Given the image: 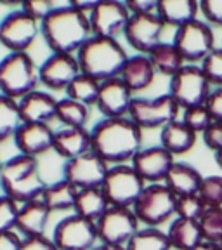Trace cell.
<instances>
[{
  "instance_id": "cell-1",
  "label": "cell",
  "mask_w": 222,
  "mask_h": 250,
  "mask_svg": "<svg viewBox=\"0 0 222 250\" xmlns=\"http://www.w3.org/2000/svg\"><path fill=\"white\" fill-rule=\"evenodd\" d=\"M142 132L144 130L129 117L102 118L90 130V149L109 167L127 165L142 149Z\"/></svg>"
},
{
  "instance_id": "cell-2",
  "label": "cell",
  "mask_w": 222,
  "mask_h": 250,
  "mask_svg": "<svg viewBox=\"0 0 222 250\" xmlns=\"http://www.w3.org/2000/svg\"><path fill=\"white\" fill-rule=\"evenodd\" d=\"M40 35L52 54L77 56L92 37L89 16L75 11L70 4L56 7L40 23Z\"/></svg>"
},
{
  "instance_id": "cell-3",
  "label": "cell",
  "mask_w": 222,
  "mask_h": 250,
  "mask_svg": "<svg viewBox=\"0 0 222 250\" xmlns=\"http://www.w3.org/2000/svg\"><path fill=\"white\" fill-rule=\"evenodd\" d=\"M47 181L40 174L39 158L28 155L11 156L2 162L0 167V188L5 196L16 203H24L40 200L47 188Z\"/></svg>"
},
{
  "instance_id": "cell-4",
  "label": "cell",
  "mask_w": 222,
  "mask_h": 250,
  "mask_svg": "<svg viewBox=\"0 0 222 250\" xmlns=\"http://www.w3.org/2000/svg\"><path fill=\"white\" fill-rule=\"evenodd\" d=\"M127 59L129 56L118 40L94 35L77 52L80 71L99 82L120 77Z\"/></svg>"
},
{
  "instance_id": "cell-5",
  "label": "cell",
  "mask_w": 222,
  "mask_h": 250,
  "mask_svg": "<svg viewBox=\"0 0 222 250\" xmlns=\"http://www.w3.org/2000/svg\"><path fill=\"white\" fill-rule=\"evenodd\" d=\"M39 85V66L28 52H9L0 61V94L20 101Z\"/></svg>"
},
{
  "instance_id": "cell-6",
  "label": "cell",
  "mask_w": 222,
  "mask_h": 250,
  "mask_svg": "<svg viewBox=\"0 0 222 250\" xmlns=\"http://www.w3.org/2000/svg\"><path fill=\"white\" fill-rule=\"evenodd\" d=\"M176 208L177 196L163 183H156L146 184L132 210L144 228H160L176 215Z\"/></svg>"
},
{
  "instance_id": "cell-7",
  "label": "cell",
  "mask_w": 222,
  "mask_h": 250,
  "mask_svg": "<svg viewBox=\"0 0 222 250\" xmlns=\"http://www.w3.org/2000/svg\"><path fill=\"white\" fill-rule=\"evenodd\" d=\"M210 82L205 77L202 66L184 64L174 77H170L168 94L179 104L181 109H189L195 106H203L210 96Z\"/></svg>"
},
{
  "instance_id": "cell-8",
  "label": "cell",
  "mask_w": 222,
  "mask_h": 250,
  "mask_svg": "<svg viewBox=\"0 0 222 250\" xmlns=\"http://www.w3.org/2000/svg\"><path fill=\"white\" fill-rule=\"evenodd\" d=\"M146 183L134 170L132 165H113L109 167L108 176L102 183L101 189L104 191L111 207L132 208L144 191Z\"/></svg>"
},
{
  "instance_id": "cell-9",
  "label": "cell",
  "mask_w": 222,
  "mask_h": 250,
  "mask_svg": "<svg viewBox=\"0 0 222 250\" xmlns=\"http://www.w3.org/2000/svg\"><path fill=\"white\" fill-rule=\"evenodd\" d=\"M179 111V104L174 101L170 94H163L153 99L134 98L129 118L136 122L142 130H161L165 125L177 120Z\"/></svg>"
},
{
  "instance_id": "cell-10",
  "label": "cell",
  "mask_w": 222,
  "mask_h": 250,
  "mask_svg": "<svg viewBox=\"0 0 222 250\" xmlns=\"http://www.w3.org/2000/svg\"><path fill=\"white\" fill-rule=\"evenodd\" d=\"M172 43L177 47L186 64H196L202 62L215 49L214 30L205 21L195 20L177 28Z\"/></svg>"
},
{
  "instance_id": "cell-11",
  "label": "cell",
  "mask_w": 222,
  "mask_h": 250,
  "mask_svg": "<svg viewBox=\"0 0 222 250\" xmlns=\"http://www.w3.org/2000/svg\"><path fill=\"white\" fill-rule=\"evenodd\" d=\"M52 242L58 250H92L99 242L98 228L94 221L71 214L56 224Z\"/></svg>"
},
{
  "instance_id": "cell-12",
  "label": "cell",
  "mask_w": 222,
  "mask_h": 250,
  "mask_svg": "<svg viewBox=\"0 0 222 250\" xmlns=\"http://www.w3.org/2000/svg\"><path fill=\"white\" fill-rule=\"evenodd\" d=\"M40 35V23L23 9L12 11L0 21V45L9 52H28Z\"/></svg>"
},
{
  "instance_id": "cell-13",
  "label": "cell",
  "mask_w": 222,
  "mask_h": 250,
  "mask_svg": "<svg viewBox=\"0 0 222 250\" xmlns=\"http://www.w3.org/2000/svg\"><path fill=\"white\" fill-rule=\"evenodd\" d=\"M139 219L132 208L109 207L101 219L96 223L99 242L106 245L127 247L132 236L141 229Z\"/></svg>"
},
{
  "instance_id": "cell-14",
  "label": "cell",
  "mask_w": 222,
  "mask_h": 250,
  "mask_svg": "<svg viewBox=\"0 0 222 250\" xmlns=\"http://www.w3.org/2000/svg\"><path fill=\"white\" fill-rule=\"evenodd\" d=\"M130 18L132 14L125 2L99 0L98 7L89 16L92 35L118 40V37L125 33V28L129 24Z\"/></svg>"
},
{
  "instance_id": "cell-15",
  "label": "cell",
  "mask_w": 222,
  "mask_h": 250,
  "mask_svg": "<svg viewBox=\"0 0 222 250\" xmlns=\"http://www.w3.org/2000/svg\"><path fill=\"white\" fill-rule=\"evenodd\" d=\"M109 165L92 149L83 155L68 160L62 167V179L73 184L77 189L101 188L108 176Z\"/></svg>"
},
{
  "instance_id": "cell-16",
  "label": "cell",
  "mask_w": 222,
  "mask_h": 250,
  "mask_svg": "<svg viewBox=\"0 0 222 250\" xmlns=\"http://www.w3.org/2000/svg\"><path fill=\"white\" fill-rule=\"evenodd\" d=\"M165 28L167 26L158 14H139L130 18L123 37L137 54L148 56L155 47L163 42L161 37Z\"/></svg>"
},
{
  "instance_id": "cell-17",
  "label": "cell",
  "mask_w": 222,
  "mask_h": 250,
  "mask_svg": "<svg viewBox=\"0 0 222 250\" xmlns=\"http://www.w3.org/2000/svg\"><path fill=\"white\" fill-rule=\"evenodd\" d=\"M82 73L77 56L71 54H51L39 66L40 85H45L49 90H64L71 85L75 78Z\"/></svg>"
},
{
  "instance_id": "cell-18",
  "label": "cell",
  "mask_w": 222,
  "mask_h": 250,
  "mask_svg": "<svg viewBox=\"0 0 222 250\" xmlns=\"http://www.w3.org/2000/svg\"><path fill=\"white\" fill-rule=\"evenodd\" d=\"M174 164H176L174 155H170L160 145L142 148L132 160L134 170L139 174L141 179L144 181L146 184L163 183Z\"/></svg>"
},
{
  "instance_id": "cell-19",
  "label": "cell",
  "mask_w": 222,
  "mask_h": 250,
  "mask_svg": "<svg viewBox=\"0 0 222 250\" xmlns=\"http://www.w3.org/2000/svg\"><path fill=\"white\" fill-rule=\"evenodd\" d=\"M134 101V92L125 85L120 77L101 82L98 109L102 118H123L129 117L130 106Z\"/></svg>"
},
{
  "instance_id": "cell-20",
  "label": "cell",
  "mask_w": 222,
  "mask_h": 250,
  "mask_svg": "<svg viewBox=\"0 0 222 250\" xmlns=\"http://www.w3.org/2000/svg\"><path fill=\"white\" fill-rule=\"evenodd\" d=\"M54 136L56 130L49 124H21L14 134V145L21 155L39 158L52 149Z\"/></svg>"
},
{
  "instance_id": "cell-21",
  "label": "cell",
  "mask_w": 222,
  "mask_h": 250,
  "mask_svg": "<svg viewBox=\"0 0 222 250\" xmlns=\"http://www.w3.org/2000/svg\"><path fill=\"white\" fill-rule=\"evenodd\" d=\"M58 101L51 92L35 90L20 99V113L23 124H51L56 120Z\"/></svg>"
},
{
  "instance_id": "cell-22",
  "label": "cell",
  "mask_w": 222,
  "mask_h": 250,
  "mask_svg": "<svg viewBox=\"0 0 222 250\" xmlns=\"http://www.w3.org/2000/svg\"><path fill=\"white\" fill-rule=\"evenodd\" d=\"M51 208L40 200L24 203L20 207L18 224L16 231L23 234V238H35V236H45L49 219H51Z\"/></svg>"
},
{
  "instance_id": "cell-23",
  "label": "cell",
  "mask_w": 222,
  "mask_h": 250,
  "mask_svg": "<svg viewBox=\"0 0 222 250\" xmlns=\"http://www.w3.org/2000/svg\"><path fill=\"white\" fill-rule=\"evenodd\" d=\"M90 148H92V141H90V130H87V127H82V129L64 127L56 132L52 151H56L61 158L68 162L90 151Z\"/></svg>"
},
{
  "instance_id": "cell-24",
  "label": "cell",
  "mask_w": 222,
  "mask_h": 250,
  "mask_svg": "<svg viewBox=\"0 0 222 250\" xmlns=\"http://www.w3.org/2000/svg\"><path fill=\"white\" fill-rule=\"evenodd\" d=\"M202 181V174L193 165L184 164V162H176L168 170L163 184L179 198V196L198 195Z\"/></svg>"
},
{
  "instance_id": "cell-25",
  "label": "cell",
  "mask_w": 222,
  "mask_h": 250,
  "mask_svg": "<svg viewBox=\"0 0 222 250\" xmlns=\"http://www.w3.org/2000/svg\"><path fill=\"white\" fill-rule=\"evenodd\" d=\"M156 14L165 26L177 28L198 20L200 2L196 0H158Z\"/></svg>"
},
{
  "instance_id": "cell-26",
  "label": "cell",
  "mask_w": 222,
  "mask_h": 250,
  "mask_svg": "<svg viewBox=\"0 0 222 250\" xmlns=\"http://www.w3.org/2000/svg\"><path fill=\"white\" fill-rule=\"evenodd\" d=\"M155 68H153L149 58L144 54L129 56V59H127L123 70L120 73V78L123 80V83L132 92H141V90L148 89L153 83V80H155Z\"/></svg>"
},
{
  "instance_id": "cell-27",
  "label": "cell",
  "mask_w": 222,
  "mask_h": 250,
  "mask_svg": "<svg viewBox=\"0 0 222 250\" xmlns=\"http://www.w3.org/2000/svg\"><path fill=\"white\" fill-rule=\"evenodd\" d=\"M165 233H167V238L174 250H195L196 247L205 242L200 223L189 221V219L174 217Z\"/></svg>"
},
{
  "instance_id": "cell-28",
  "label": "cell",
  "mask_w": 222,
  "mask_h": 250,
  "mask_svg": "<svg viewBox=\"0 0 222 250\" xmlns=\"http://www.w3.org/2000/svg\"><path fill=\"white\" fill-rule=\"evenodd\" d=\"M196 136L198 134L191 130L182 120L177 118L176 122L165 125L160 130V146L167 149L170 155H184L191 151L196 145Z\"/></svg>"
},
{
  "instance_id": "cell-29",
  "label": "cell",
  "mask_w": 222,
  "mask_h": 250,
  "mask_svg": "<svg viewBox=\"0 0 222 250\" xmlns=\"http://www.w3.org/2000/svg\"><path fill=\"white\" fill-rule=\"evenodd\" d=\"M109 207L111 205L101 188H85V189H78L73 214L98 223Z\"/></svg>"
},
{
  "instance_id": "cell-30",
  "label": "cell",
  "mask_w": 222,
  "mask_h": 250,
  "mask_svg": "<svg viewBox=\"0 0 222 250\" xmlns=\"http://www.w3.org/2000/svg\"><path fill=\"white\" fill-rule=\"evenodd\" d=\"M78 189L66 179L56 181V183L47 184L45 191L42 195V202L51 212H66L73 210L75 200H77Z\"/></svg>"
},
{
  "instance_id": "cell-31",
  "label": "cell",
  "mask_w": 222,
  "mask_h": 250,
  "mask_svg": "<svg viewBox=\"0 0 222 250\" xmlns=\"http://www.w3.org/2000/svg\"><path fill=\"white\" fill-rule=\"evenodd\" d=\"M153 68L156 73H161L165 77H174L181 68L186 64L181 52L172 42H161L158 47H155L148 54Z\"/></svg>"
},
{
  "instance_id": "cell-32",
  "label": "cell",
  "mask_w": 222,
  "mask_h": 250,
  "mask_svg": "<svg viewBox=\"0 0 222 250\" xmlns=\"http://www.w3.org/2000/svg\"><path fill=\"white\" fill-rule=\"evenodd\" d=\"M99 90H101V82L99 80L89 77V75L80 73L66 89V98L92 108V106L98 104Z\"/></svg>"
},
{
  "instance_id": "cell-33",
  "label": "cell",
  "mask_w": 222,
  "mask_h": 250,
  "mask_svg": "<svg viewBox=\"0 0 222 250\" xmlns=\"http://www.w3.org/2000/svg\"><path fill=\"white\" fill-rule=\"evenodd\" d=\"M20 103L0 94V145L7 139H14V134L21 127Z\"/></svg>"
},
{
  "instance_id": "cell-34",
  "label": "cell",
  "mask_w": 222,
  "mask_h": 250,
  "mask_svg": "<svg viewBox=\"0 0 222 250\" xmlns=\"http://www.w3.org/2000/svg\"><path fill=\"white\" fill-rule=\"evenodd\" d=\"M90 118V108L83 106L80 103L73 101L70 98H62L58 101V113H56V120L61 122L64 127H71V129H82L87 127Z\"/></svg>"
},
{
  "instance_id": "cell-35",
  "label": "cell",
  "mask_w": 222,
  "mask_h": 250,
  "mask_svg": "<svg viewBox=\"0 0 222 250\" xmlns=\"http://www.w3.org/2000/svg\"><path fill=\"white\" fill-rule=\"evenodd\" d=\"M125 250H172L167 233L160 228H141Z\"/></svg>"
},
{
  "instance_id": "cell-36",
  "label": "cell",
  "mask_w": 222,
  "mask_h": 250,
  "mask_svg": "<svg viewBox=\"0 0 222 250\" xmlns=\"http://www.w3.org/2000/svg\"><path fill=\"white\" fill-rule=\"evenodd\" d=\"M202 228L203 240L210 243H219L222 238V207H212L203 212L198 221Z\"/></svg>"
},
{
  "instance_id": "cell-37",
  "label": "cell",
  "mask_w": 222,
  "mask_h": 250,
  "mask_svg": "<svg viewBox=\"0 0 222 250\" xmlns=\"http://www.w3.org/2000/svg\"><path fill=\"white\" fill-rule=\"evenodd\" d=\"M198 196L207 208L222 207V176L203 177Z\"/></svg>"
},
{
  "instance_id": "cell-38",
  "label": "cell",
  "mask_w": 222,
  "mask_h": 250,
  "mask_svg": "<svg viewBox=\"0 0 222 250\" xmlns=\"http://www.w3.org/2000/svg\"><path fill=\"white\" fill-rule=\"evenodd\" d=\"M205 210H207V207H205V203L202 202V198L198 195L179 196L177 198L176 217L189 219V221H200Z\"/></svg>"
},
{
  "instance_id": "cell-39",
  "label": "cell",
  "mask_w": 222,
  "mask_h": 250,
  "mask_svg": "<svg viewBox=\"0 0 222 250\" xmlns=\"http://www.w3.org/2000/svg\"><path fill=\"white\" fill-rule=\"evenodd\" d=\"M182 122L191 130H195L196 134H203L208 129V125L214 122V118H212L207 106L203 104V106H195V108L184 109Z\"/></svg>"
},
{
  "instance_id": "cell-40",
  "label": "cell",
  "mask_w": 222,
  "mask_h": 250,
  "mask_svg": "<svg viewBox=\"0 0 222 250\" xmlns=\"http://www.w3.org/2000/svg\"><path fill=\"white\" fill-rule=\"evenodd\" d=\"M202 70L208 78L210 85L222 87V47H215L214 51L203 59Z\"/></svg>"
},
{
  "instance_id": "cell-41",
  "label": "cell",
  "mask_w": 222,
  "mask_h": 250,
  "mask_svg": "<svg viewBox=\"0 0 222 250\" xmlns=\"http://www.w3.org/2000/svg\"><path fill=\"white\" fill-rule=\"evenodd\" d=\"M20 203H16L9 196H0V233L4 231H16L18 215H20Z\"/></svg>"
},
{
  "instance_id": "cell-42",
  "label": "cell",
  "mask_w": 222,
  "mask_h": 250,
  "mask_svg": "<svg viewBox=\"0 0 222 250\" xmlns=\"http://www.w3.org/2000/svg\"><path fill=\"white\" fill-rule=\"evenodd\" d=\"M21 9H23L30 18H33V20H37L39 23H42L47 16L54 11L56 5L52 0H28V2L21 4Z\"/></svg>"
},
{
  "instance_id": "cell-43",
  "label": "cell",
  "mask_w": 222,
  "mask_h": 250,
  "mask_svg": "<svg viewBox=\"0 0 222 250\" xmlns=\"http://www.w3.org/2000/svg\"><path fill=\"white\" fill-rule=\"evenodd\" d=\"M200 12L207 24L222 26V0H202Z\"/></svg>"
},
{
  "instance_id": "cell-44",
  "label": "cell",
  "mask_w": 222,
  "mask_h": 250,
  "mask_svg": "<svg viewBox=\"0 0 222 250\" xmlns=\"http://www.w3.org/2000/svg\"><path fill=\"white\" fill-rule=\"evenodd\" d=\"M203 143L208 149H212L214 153L222 149V122H212L208 125V129L202 134Z\"/></svg>"
},
{
  "instance_id": "cell-45",
  "label": "cell",
  "mask_w": 222,
  "mask_h": 250,
  "mask_svg": "<svg viewBox=\"0 0 222 250\" xmlns=\"http://www.w3.org/2000/svg\"><path fill=\"white\" fill-rule=\"evenodd\" d=\"M125 4L132 16L156 14V9H158V0H127Z\"/></svg>"
},
{
  "instance_id": "cell-46",
  "label": "cell",
  "mask_w": 222,
  "mask_h": 250,
  "mask_svg": "<svg viewBox=\"0 0 222 250\" xmlns=\"http://www.w3.org/2000/svg\"><path fill=\"white\" fill-rule=\"evenodd\" d=\"M205 106L210 111L214 122H222V87H217L215 90H212Z\"/></svg>"
},
{
  "instance_id": "cell-47",
  "label": "cell",
  "mask_w": 222,
  "mask_h": 250,
  "mask_svg": "<svg viewBox=\"0 0 222 250\" xmlns=\"http://www.w3.org/2000/svg\"><path fill=\"white\" fill-rule=\"evenodd\" d=\"M21 250H58L52 238L47 236H35V238H23Z\"/></svg>"
},
{
  "instance_id": "cell-48",
  "label": "cell",
  "mask_w": 222,
  "mask_h": 250,
  "mask_svg": "<svg viewBox=\"0 0 222 250\" xmlns=\"http://www.w3.org/2000/svg\"><path fill=\"white\" fill-rule=\"evenodd\" d=\"M23 238L18 231H4L0 233V250H21Z\"/></svg>"
},
{
  "instance_id": "cell-49",
  "label": "cell",
  "mask_w": 222,
  "mask_h": 250,
  "mask_svg": "<svg viewBox=\"0 0 222 250\" xmlns=\"http://www.w3.org/2000/svg\"><path fill=\"white\" fill-rule=\"evenodd\" d=\"M99 0H70V5L75 11L82 12L85 16H90L94 12V9L98 7Z\"/></svg>"
},
{
  "instance_id": "cell-50",
  "label": "cell",
  "mask_w": 222,
  "mask_h": 250,
  "mask_svg": "<svg viewBox=\"0 0 222 250\" xmlns=\"http://www.w3.org/2000/svg\"><path fill=\"white\" fill-rule=\"evenodd\" d=\"M195 250H222L217 243H210V242H203L202 245H198Z\"/></svg>"
},
{
  "instance_id": "cell-51",
  "label": "cell",
  "mask_w": 222,
  "mask_h": 250,
  "mask_svg": "<svg viewBox=\"0 0 222 250\" xmlns=\"http://www.w3.org/2000/svg\"><path fill=\"white\" fill-rule=\"evenodd\" d=\"M92 250H125V247H115V245H106V243H99Z\"/></svg>"
},
{
  "instance_id": "cell-52",
  "label": "cell",
  "mask_w": 222,
  "mask_h": 250,
  "mask_svg": "<svg viewBox=\"0 0 222 250\" xmlns=\"http://www.w3.org/2000/svg\"><path fill=\"white\" fill-rule=\"evenodd\" d=\"M214 158H215V164H217L219 168L222 170V149H221V151H217V153H214Z\"/></svg>"
},
{
  "instance_id": "cell-53",
  "label": "cell",
  "mask_w": 222,
  "mask_h": 250,
  "mask_svg": "<svg viewBox=\"0 0 222 250\" xmlns=\"http://www.w3.org/2000/svg\"><path fill=\"white\" fill-rule=\"evenodd\" d=\"M217 245H219V247H221V249H222V238H221V242H219Z\"/></svg>"
},
{
  "instance_id": "cell-54",
  "label": "cell",
  "mask_w": 222,
  "mask_h": 250,
  "mask_svg": "<svg viewBox=\"0 0 222 250\" xmlns=\"http://www.w3.org/2000/svg\"><path fill=\"white\" fill-rule=\"evenodd\" d=\"M0 167H2V162H0Z\"/></svg>"
}]
</instances>
